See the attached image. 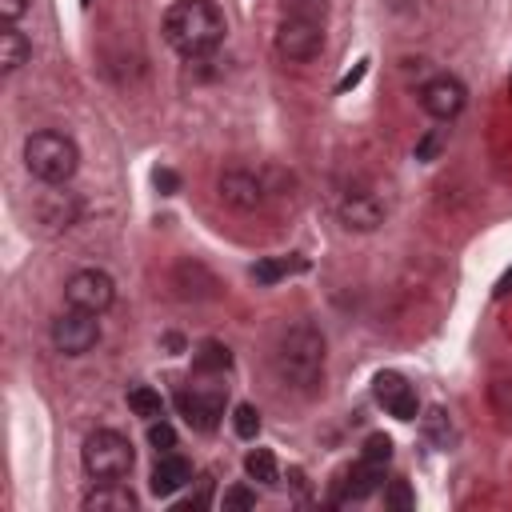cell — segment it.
I'll use <instances>...</instances> for the list:
<instances>
[{"mask_svg": "<svg viewBox=\"0 0 512 512\" xmlns=\"http://www.w3.org/2000/svg\"><path fill=\"white\" fill-rule=\"evenodd\" d=\"M324 336L316 324L300 320L292 324L280 340H276V352H272V368H276V380L300 396H316L324 388Z\"/></svg>", "mask_w": 512, "mask_h": 512, "instance_id": "1", "label": "cell"}, {"mask_svg": "<svg viewBox=\"0 0 512 512\" xmlns=\"http://www.w3.org/2000/svg\"><path fill=\"white\" fill-rule=\"evenodd\" d=\"M160 32H164L172 52H180L184 60H200V56H212L220 48L228 24L212 0H176L164 12Z\"/></svg>", "mask_w": 512, "mask_h": 512, "instance_id": "2", "label": "cell"}, {"mask_svg": "<svg viewBox=\"0 0 512 512\" xmlns=\"http://www.w3.org/2000/svg\"><path fill=\"white\" fill-rule=\"evenodd\" d=\"M24 164L40 184H68L80 168V148L72 136L44 128L24 140Z\"/></svg>", "mask_w": 512, "mask_h": 512, "instance_id": "3", "label": "cell"}, {"mask_svg": "<svg viewBox=\"0 0 512 512\" xmlns=\"http://www.w3.org/2000/svg\"><path fill=\"white\" fill-rule=\"evenodd\" d=\"M80 460H84L88 476H96V480H124L136 464V452H132L128 436H120L116 428H96L84 436Z\"/></svg>", "mask_w": 512, "mask_h": 512, "instance_id": "4", "label": "cell"}, {"mask_svg": "<svg viewBox=\"0 0 512 512\" xmlns=\"http://www.w3.org/2000/svg\"><path fill=\"white\" fill-rule=\"evenodd\" d=\"M324 48V20H308V16H284L276 24V52L292 64H304L312 56H320Z\"/></svg>", "mask_w": 512, "mask_h": 512, "instance_id": "5", "label": "cell"}, {"mask_svg": "<svg viewBox=\"0 0 512 512\" xmlns=\"http://www.w3.org/2000/svg\"><path fill=\"white\" fill-rule=\"evenodd\" d=\"M64 300H68V308H80V312L100 316V312L112 308L116 284H112V276L100 272V268H80V272H72V276L64 280Z\"/></svg>", "mask_w": 512, "mask_h": 512, "instance_id": "6", "label": "cell"}, {"mask_svg": "<svg viewBox=\"0 0 512 512\" xmlns=\"http://www.w3.org/2000/svg\"><path fill=\"white\" fill-rule=\"evenodd\" d=\"M224 404H228V388L224 384H192V388L176 392V408L196 432H212L220 424V416H224Z\"/></svg>", "mask_w": 512, "mask_h": 512, "instance_id": "7", "label": "cell"}, {"mask_svg": "<svg viewBox=\"0 0 512 512\" xmlns=\"http://www.w3.org/2000/svg\"><path fill=\"white\" fill-rule=\"evenodd\" d=\"M100 344V320L92 312H80V308H68L52 320V348L60 356H84Z\"/></svg>", "mask_w": 512, "mask_h": 512, "instance_id": "8", "label": "cell"}, {"mask_svg": "<svg viewBox=\"0 0 512 512\" xmlns=\"http://www.w3.org/2000/svg\"><path fill=\"white\" fill-rule=\"evenodd\" d=\"M468 104V88L456 80V76H432L424 88H420V108L432 116V120H456Z\"/></svg>", "mask_w": 512, "mask_h": 512, "instance_id": "9", "label": "cell"}, {"mask_svg": "<svg viewBox=\"0 0 512 512\" xmlns=\"http://www.w3.org/2000/svg\"><path fill=\"white\" fill-rule=\"evenodd\" d=\"M216 192H220V200H224L228 208H236V212H256V208H264V200H268L264 180H260L256 172H244V168L224 172V176L216 180Z\"/></svg>", "mask_w": 512, "mask_h": 512, "instance_id": "10", "label": "cell"}, {"mask_svg": "<svg viewBox=\"0 0 512 512\" xmlns=\"http://www.w3.org/2000/svg\"><path fill=\"white\" fill-rule=\"evenodd\" d=\"M372 396H376V404H380L388 416H396V420H416V412H420L416 388H412L400 372H380V376L372 380Z\"/></svg>", "mask_w": 512, "mask_h": 512, "instance_id": "11", "label": "cell"}, {"mask_svg": "<svg viewBox=\"0 0 512 512\" xmlns=\"http://www.w3.org/2000/svg\"><path fill=\"white\" fill-rule=\"evenodd\" d=\"M340 220H344L348 228H356V232H372V228L384 220V208H380V200H376L372 192H344V200H340Z\"/></svg>", "mask_w": 512, "mask_h": 512, "instance_id": "12", "label": "cell"}, {"mask_svg": "<svg viewBox=\"0 0 512 512\" xmlns=\"http://www.w3.org/2000/svg\"><path fill=\"white\" fill-rule=\"evenodd\" d=\"M184 484H192V464L176 452H160V460L152 468V492L156 496H176Z\"/></svg>", "mask_w": 512, "mask_h": 512, "instance_id": "13", "label": "cell"}, {"mask_svg": "<svg viewBox=\"0 0 512 512\" xmlns=\"http://www.w3.org/2000/svg\"><path fill=\"white\" fill-rule=\"evenodd\" d=\"M136 508V492L120 480H104L84 496V512H132Z\"/></svg>", "mask_w": 512, "mask_h": 512, "instance_id": "14", "label": "cell"}, {"mask_svg": "<svg viewBox=\"0 0 512 512\" xmlns=\"http://www.w3.org/2000/svg\"><path fill=\"white\" fill-rule=\"evenodd\" d=\"M380 488H384V464H372V460L360 456V464L348 468L344 492H340L336 500H340V504H344V500H364V496H372V492H380Z\"/></svg>", "mask_w": 512, "mask_h": 512, "instance_id": "15", "label": "cell"}, {"mask_svg": "<svg viewBox=\"0 0 512 512\" xmlns=\"http://www.w3.org/2000/svg\"><path fill=\"white\" fill-rule=\"evenodd\" d=\"M28 60H32V40H28L16 24H4V32H0V72L12 76V72H20Z\"/></svg>", "mask_w": 512, "mask_h": 512, "instance_id": "16", "label": "cell"}, {"mask_svg": "<svg viewBox=\"0 0 512 512\" xmlns=\"http://www.w3.org/2000/svg\"><path fill=\"white\" fill-rule=\"evenodd\" d=\"M308 268V260L304 256H268V260H256L252 264V280L256 284H280L284 276H296V272H304Z\"/></svg>", "mask_w": 512, "mask_h": 512, "instance_id": "17", "label": "cell"}, {"mask_svg": "<svg viewBox=\"0 0 512 512\" xmlns=\"http://www.w3.org/2000/svg\"><path fill=\"white\" fill-rule=\"evenodd\" d=\"M192 368H196V376H220V372H228V368H232V352H228V344H220V340H204V344H196V352H192Z\"/></svg>", "mask_w": 512, "mask_h": 512, "instance_id": "18", "label": "cell"}, {"mask_svg": "<svg viewBox=\"0 0 512 512\" xmlns=\"http://www.w3.org/2000/svg\"><path fill=\"white\" fill-rule=\"evenodd\" d=\"M244 472L256 480V484H280V464H276V456L268 452V448H252L248 456H244Z\"/></svg>", "mask_w": 512, "mask_h": 512, "instance_id": "19", "label": "cell"}, {"mask_svg": "<svg viewBox=\"0 0 512 512\" xmlns=\"http://www.w3.org/2000/svg\"><path fill=\"white\" fill-rule=\"evenodd\" d=\"M128 408L136 416H144V420H160L164 416V396L156 388H148V384H136V388H128Z\"/></svg>", "mask_w": 512, "mask_h": 512, "instance_id": "20", "label": "cell"}, {"mask_svg": "<svg viewBox=\"0 0 512 512\" xmlns=\"http://www.w3.org/2000/svg\"><path fill=\"white\" fill-rule=\"evenodd\" d=\"M424 436H428L436 448H448V444L456 440L452 420H448V412H444V408H428V416H424Z\"/></svg>", "mask_w": 512, "mask_h": 512, "instance_id": "21", "label": "cell"}, {"mask_svg": "<svg viewBox=\"0 0 512 512\" xmlns=\"http://www.w3.org/2000/svg\"><path fill=\"white\" fill-rule=\"evenodd\" d=\"M212 488H216L212 476H196V488H188V496H184L176 508H180V512H200V508H208V504H212Z\"/></svg>", "mask_w": 512, "mask_h": 512, "instance_id": "22", "label": "cell"}, {"mask_svg": "<svg viewBox=\"0 0 512 512\" xmlns=\"http://www.w3.org/2000/svg\"><path fill=\"white\" fill-rule=\"evenodd\" d=\"M232 428H236L240 440H256V432H260V412H256L252 404H236V408H232Z\"/></svg>", "mask_w": 512, "mask_h": 512, "instance_id": "23", "label": "cell"}, {"mask_svg": "<svg viewBox=\"0 0 512 512\" xmlns=\"http://www.w3.org/2000/svg\"><path fill=\"white\" fill-rule=\"evenodd\" d=\"M148 444L156 448V452H172L176 448V428L160 416V420H148Z\"/></svg>", "mask_w": 512, "mask_h": 512, "instance_id": "24", "label": "cell"}, {"mask_svg": "<svg viewBox=\"0 0 512 512\" xmlns=\"http://www.w3.org/2000/svg\"><path fill=\"white\" fill-rule=\"evenodd\" d=\"M364 460H372V464H388L392 460V440L384 436V432H372L368 440H364V452H360Z\"/></svg>", "mask_w": 512, "mask_h": 512, "instance_id": "25", "label": "cell"}, {"mask_svg": "<svg viewBox=\"0 0 512 512\" xmlns=\"http://www.w3.org/2000/svg\"><path fill=\"white\" fill-rule=\"evenodd\" d=\"M328 0H284V16H308V20H324Z\"/></svg>", "mask_w": 512, "mask_h": 512, "instance_id": "26", "label": "cell"}, {"mask_svg": "<svg viewBox=\"0 0 512 512\" xmlns=\"http://www.w3.org/2000/svg\"><path fill=\"white\" fill-rule=\"evenodd\" d=\"M384 504H388V508H412V504H416V496H412L408 480H392V484L384 488Z\"/></svg>", "mask_w": 512, "mask_h": 512, "instance_id": "27", "label": "cell"}, {"mask_svg": "<svg viewBox=\"0 0 512 512\" xmlns=\"http://www.w3.org/2000/svg\"><path fill=\"white\" fill-rule=\"evenodd\" d=\"M224 508H256V492L244 488V484H232V488L224 492Z\"/></svg>", "mask_w": 512, "mask_h": 512, "instance_id": "28", "label": "cell"}, {"mask_svg": "<svg viewBox=\"0 0 512 512\" xmlns=\"http://www.w3.org/2000/svg\"><path fill=\"white\" fill-rule=\"evenodd\" d=\"M24 12H28V0H0V16H4V24H16Z\"/></svg>", "mask_w": 512, "mask_h": 512, "instance_id": "29", "label": "cell"}, {"mask_svg": "<svg viewBox=\"0 0 512 512\" xmlns=\"http://www.w3.org/2000/svg\"><path fill=\"white\" fill-rule=\"evenodd\" d=\"M156 188H164V196H172V192L180 188V176L168 172V168H160V172H156Z\"/></svg>", "mask_w": 512, "mask_h": 512, "instance_id": "30", "label": "cell"}, {"mask_svg": "<svg viewBox=\"0 0 512 512\" xmlns=\"http://www.w3.org/2000/svg\"><path fill=\"white\" fill-rule=\"evenodd\" d=\"M364 72H368V60H360V64H356V68H352V72H348V76L340 80V92H348V88H356V84L364 80Z\"/></svg>", "mask_w": 512, "mask_h": 512, "instance_id": "31", "label": "cell"}, {"mask_svg": "<svg viewBox=\"0 0 512 512\" xmlns=\"http://www.w3.org/2000/svg\"><path fill=\"white\" fill-rule=\"evenodd\" d=\"M508 288H512V272H508V276L500 280V292H508Z\"/></svg>", "mask_w": 512, "mask_h": 512, "instance_id": "32", "label": "cell"}, {"mask_svg": "<svg viewBox=\"0 0 512 512\" xmlns=\"http://www.w3.org/2000/svg\"><path fill=\"white\" fill-rule=\"evenodd\" d=\"M80 4H84V8H88V4H92V0H80Z\"/></svg>", "mask_w": 512, "mask_h": 512, "instance_id": "33", "label": "cell"}]
</instances>
